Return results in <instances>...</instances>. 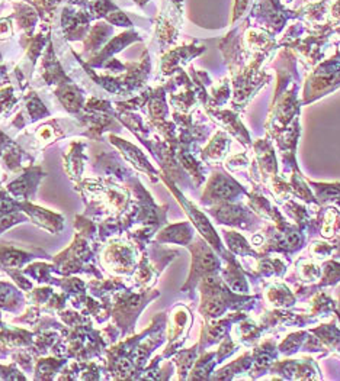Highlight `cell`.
Segmentation results:
<instances>
[{
  "label": "cell",
  "instance_id": "1",
  "mask_svg": "<svg viewBox=\"0 0 340 381\" xmlns=\"http://www.w3.org/2000/svg\"><path fill=\"white\" fill-rule=\"evenodd\" d=\"M212 192H214V196H217V197H230V196H233L236 193V188L233 184H230L226 179H220L217 183L214 184L212 187Z\"/></svg>",
  "mask_w": 340,
  "mask_h": 381
},
{
  "label": "cell",
  "instance_id": "2",
  "mask_svg": "<svg viewBox=\"0 0 340 381\" xmlns=\"http://www.w3.org/2000/svg\"><path fill=\"white\" fill-rule=\"evenodd\" d=\"M12 293L9 289L6 287H0V303H6V301H9Z\"/></svg>",
  "mask_w": 340,
  "mask_h": 381
}]
</instances>
